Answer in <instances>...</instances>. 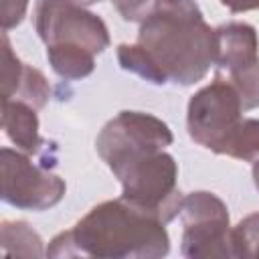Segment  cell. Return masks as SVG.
I'll list each match as a JSON object with an SVG mask.
<instances>
[{
  "mask_svg": "<svg viewBox=\"0 0 259 259\" xmlns=\"http://www.w3.org/2000/svg\"><path fill=\"white\" fill-rule=\"evenodd\" d=\"M180 219L184 227L180 251L184 257H233L229 210L214 192L194 190L186 194L180 206Z\"/></svg>",
  "mask_w": 259,
  "mask_h": 259,
  "instance_id": "obj_5",
  "label": "cell"
},
{
  "mask_svg": "<svg viewBox=\"0 0 259 259\" xmlns=\"http://www.w3.org/2000/svg\"><path fill=\"white\" fill-rule=\"evenodd\" d=\"M138 45L176 85H194L214 65V28L194 0H162L140 24Z\"/></svg>",
  "mask_w": 259,
  "mask_h": 259,
  "instance_id": "obj_2",
  "label": "cell"
},
{
  "mask_svg": "<svg viewBox=\"0 0 259 259\" xmlns=\"http://www.w3.org/2000/svg\"><path fill=\"white\" fill-rule=\"evenodd\" d=\"M28 10V0H2V32L16 28Z\"/></svg>",
  "mask_w": 259,
  "mask_h": 259,
  "instance_id": "obj_18",
  "label": "cell"
},
{
  "mask_svg": "<svg viewBox=\"0 0 259 259\" xmlns=\"http://www.w3.org/2000/svg\"><path fill=\"white\" fill-rule=\"evenodd\" d=\"M219 2H221L223 6H227L233 14L259 10V0H219Z\"/></svg>",
  "mask_w": 259,
  "mask_h": 259,
  "instance_id": "obj_19",
  "label": "cell"
},
{
  "mask_svg": "<svg viewBox=\"0 0 259 259\" xmlns=\"http://www.w3.org/2000/svg\"><path fill=\"white\" fill-rule=\"evenodd\" d=\"M243 103L237 89L217 73L214 81L198 89L186 109V130L194 144L221 154L227 140L243 119Z\"/></svg>",
  "mask_w": 259,
  "mask_h": 259,
  "instance_id": "obj_4",
  "label": "cell"
},
{
  "mask_svg": "<svg viewBox=\"0 0 259 259\" xmlns=\"http://www.w3.org/2000/svg\"><path fill=\"white\" fill-rule=\"evenodd\" d=\"M73 2H77L81 6H89V4H95V2H101V0H73Z\"/></svg>",
  "mask_w": 259,
  "mask_h": 259,
  "instance_id": "obj_21",
  "label": "cell"
},
{
  "mask_svg": "<svg viewBox=\"0 0 259 259\" xmlns=\"http://www.w3.org/2000/svg\"><path fill=\"white\" fill-rule=\"evenodd\" d=\"M221 156H229L243 162L259 160V119L243 117L231 138L227 140Z\"/></svg>",
  "mask_w": 259,
  "mask_h": 259,
  "instance_id": "obj_14",
  "label": "cell"
},
{
  "mask_svg": "<svg viewBox=\"0 0 259 259\" xmlns=\"http://www.w3.org/2000/svg\"><path fill=\"white\" fill-rule=\"evenodd\" d=\"M2 200L20 210H49L59 204L67 184L55 172L36 166L28 154L12 148L0 150Z\"/></svg>",
  "mask_w": 259,
  "mask_h": 259,
  "instance_id": "obj_7",
  "label": "cell"
},
{
  "mask_svg": "<svg viewBox=\"0 0 259 259\" xmlns=\"http://www.w3.org/2000/svg\"><path fill=\"white\" fill-rule=\"evenodd\" d=\"M117 61H119V67L123 71L136 73V75H140L142 79H146V81H150L154 85L168 83V79L164 77V73L156 67V63L150 59V55L138 42L136 45L121 42L117 47Z\"/></svg>",
  "mask_w": 259,
  "mask_h": 259,
  "instance_id": "obj_15",
  "label": "cell"
},
{
  "mask_svg": "<svg viewBox=\"0 0 259 259\" xmlns=\"http://www.w3.org/2000/svg\"><path fill=\"white\" fill-rule=\"evenodd\" d=\"M47 59L51 69L65 81H79L95 71V55L75 45L47 47Z\"/></svg>",
  "mask_w": 259,
  "mask_h": 259,
  "instance_id": "obj_12",
  "label": "cell"
},
{
  "mask_svg": "<svg viewBox=\"0 0 259 259\" xmlns=\"http://www.w3.org/2000/svg\"><path fill=\"white\" fill-rule=\"evenodd\" d=\"M251 174H253V182H255V188L259 190V160H257V162H253V170H251Z\"/></svg>",
  "mask_w": 259,
  "mask_h": 259,
  "instance_id": "obj_20",
  "label": "cell"
},
{
  "mask_svg": "<svg viewBox=\"0 0 259 259\" xmlns=\"http://www.w3.org/2000/svg\"><path fill=\"white\" fill-rule=\"evenodd\" d=\"M174 136L166 121L144 111H119L99 132L95 150L107 168H115L123 160L152 150H166Z\"/></svg>",
  "mask_w": 259,
  "mask_h": 259,
  "instance_id": "obj_8",
  "label": "cell"
},
{
  "mask_svg": "<svg viewBox=\"0 0 259 259\" xmlns=\"http://www.w3.org/2000/svg\"><path fill=\"white\" fill-rule=\"evenodd\" d=\"M217 53L214 67L233 75L255 63H259V36L253 24L247 22H227L214 28Z\"/></svg>",
  "mask_w": 259,
  "mask_h": 259,
  "instance_id": "obj_10",
  "label": "cell"
},
{
  "mask_svg": "<svg viewBox=\"0 0 259 259\" xmlns=\"http://www.w3.org/2000/svg\"><path fill=\"white\" fill-rule=\"evenodd\" d=\"M0 247H2V255H18V257L47 255L40 235L24 221H2Z\"/></svg>",
  "mask_w": 259,
  "mask_h": 259,
  "instance_id": "obj_13",
  "label": "cell"
},
{
  "mask_svg": "<svg viewBox=\"0 0 259 259\" xmlns=\"http://www.w3.org/2000/svg\"><path fill=\"white\" fill-rule=\"evenodd\" d=\"M111 174L121 184V198L134 208L164 225L180 214L184 196L178 188V164L166 150L127 158Z\"/></svg>",
  "mask_w": 259,
  "mask_h": 259,
  "instance_id": "obj_3",
  "label": "cell"
},
{
  "mask_svg": "<svg viewBox=\"0 0 259 259\" xmlns=\"http://www.w3.org/2000/svg\"><path fill=\"white\" fill-rule=\"evenodd\" d=\"M49 97L51 87L47 77L38 69L22 63L12 51L8 34L2 32V101L18 99L34 109H42Z\"/></svg>",
  "mask_w": 259,
  "mask_h": 259,
  "instance_id": "obj_9",
  "label": "cell"
},
{
  "mask_svg": "<svg viewBox=\"0 0 259 259\" xmlns=\"http://www.w3.org/2000/svg\"><path fill=\"white\" fill-rule=\"evenodd\" d=\"M111 2L125 22L142 24L150 14L156 12L162 0H111Z\"/></svg>",
  "mask_w": 259,
  "mask_h": 259,
  "instance_id": "obj_17",
  "label": "cell"
},
{
  "mask_svg": "<svg viewBox=\"0 0 259 259\" xmlns=\"http://www.w3.org/2000/svg\"><path fill=\"white\" fill-rule=\"evenodd\" d=\"M166 225L121 196L95 204L73 229L59 233L47 257H97V259H158L168 255Z\"/></svg>",
  "mask_w": 259,
  "mask_h": 259,
  "instance_id": "obj_1",
  "label": "cell"
},
{
  "mask_svg": "<svg viewBox=\"0 0 259 259\" xmlns=\"http://www.w3.org/2000/svg\"><path fill=\"white\" fill-rule=\"evenodd\" d=\"M2 130L6 138L24 154H36L42 146L36 109L18 99L2 101Z\"/></svg>",
  "mask_w": 259,
  "mask_h": 259,
  "instance_id": "obj_11",
  "label": "cell"
},
{
  "mask_svg": "<svg viewBox=\"0 0 259 259\" xmlns=\"http://www.w3.org/2000/svg\"><path fill=\"white\" fill-rule=\"evenodd\" d=\"M231 253L239 259H259V212L243 217L231 229Z\"/></svg>",
  "mask_w": 259,
  "mask_h": 259,
  "instance_id": "obj_16",
  "label": "cell"
},
{
  "mask_svg": "<svg viewBox=\"0 0 259 259\" xmlns=\"http://www.w3.org/2000/svg\"><path fill=\"white\" fill-rule=\"evenodd\" d=\"M34 28L47 47L75 45L99 55L111 42L105 22L73 0H36Z\"/></svg>",
  "mask_w": 259,
  "mask_h": 259,
  "instance_id": "obj_6",
  "label": "cell"
}]
</instances>
